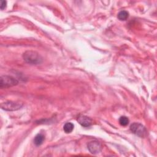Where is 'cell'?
I'll return each instance as SVG.
<instances>
[{
	"instance_id": "30bf717a",
	"label": "cell",
	"mask_w": 157,
	"mask_h": 157,
	"mask_svg": "<svg viewBox=\"0 0 157 157\" xmlns=\"http://www.w3.org/2000/svg\"><path fill=\"white\" fill-rule=\"evenodd\" d=\"M129 122V120L128 118L125 116H122L119 119V123L123 126H127Z\"/></svg>"
},
{
	"instance_id": "277c9868",
	"label": "cell",
	"mask_w": 157,
	"mask_h": 157,
	"mask_svg": "<svg viewBox=\"0 0 157 157\" xmlns=\"http://www.w3.org/2000/svg\"><path fill=\"white\" fill-rule=\"evenodd\" d=\"M23 103L20 102L6 101L1 103V107L7 111H15L19 110L23 106Z\"/></svg>"
},
{
	"instance_id": "ba28073f",
	"label": "cell",
	"mask_w": 157,
	"mask_h": 157,
	"mask_svg": "<svg viewBox=\"0 0 157 157\" xmlns=\"http://www.w3.org/2000/svg\"><path fill=\"white\" fill-rule=\"evenodd\" d=\"M74 128V124H72L71 122H67L65 123V124L63 126V129L66 133H70L71 132Z\"/></svg>"
},
{
	"instance_id": "9c48e42d",
	"label": "cell",
	"mask_w": 157,
	"mask_h": 157,
	"mask_svg": "<svg viewBox=\"0 0 157 157\" xmlns=\"http://www.w3.org/2000/svg\"><path fill=\"white\" fill-rule=\"evenodd\" d=\"M117 17L120 20H126L129 17V13L126 10H121L118 13Z\"/></svg>"
},
{
	"instance_id": "8992f818",
	"label": "cell",
	"mask_w": 157,
	"mask_h": 157,
	"mask_svg": "<svg viewBox=\"0 0 157 157\" xmlns=\"http://www.w3.org/2000/svg\"><path fill=\"white\" fill-rule=\"evenodd\" d=\"M77 121L83 127H89L92 124V120L85 115H79L77 118Z\"/></svg>"
},
{
	"instance_id": "8fae6325",
	"label": "cell",
	"mask_w": 157,
	"mask_h": 157,
	"mask_svg": "<svg viewBox=\"0 0 157 157\" xmlns=\"http://www.w3.org/2000/svg\"><path fill=\"white\" fill-rule=\"evenodd\" d=\"M6 5H7V2L6 1H1L0 8L1 10L4 9L6 7Z\"/></svg>"
},
{
	"instance_id": "7a4b0ae2",
	"label": "cell",
	"mask_w": 157,
	"mask_h": 157,
	"mask_svg": "<svg viewBox=\"0 0 157 157\" xmlns=\"http://www.w3.org/2000/svg\"><path fill=\"white\" fill-rule=\"evenodd\" d=\"M18 81L9 75H2L0 78V87L1 88H7L17 85Z\"/></svg>"
},
{
	"instance_id": "52a82bcc",
	"label": "cell",
	"mask_w": 157,
	"mask_h": 157,
	"mask_svg": "<svg viewBox=\"0 0 157 157\" xmlns=\"http://www.w3.org/2000/svg\"><path fill=\"white\" fill-rule=\"evenodd\" d=\"M44 139L45 137L42 134H38L35 136L34 139V143L36 146H39L43 143Z\"/></svg>"
},
{
	"instance_id": "6da1fadb",
	"label": "cell",
	"mask_w": 157,
	"mask_h": 157,
	"mask_svg": "<svg viewBox=\"0 0 157 157\" xmlns=\"http://www.w3.org/2000/svg\"><path fill=\"white\" fill-rule=\"evenodd\" d=\"M23 58L28 64H39L42 63V58L36 52L28 50L25 52L23 55Z\"/></svg>"
},
{
	"instance_id": "5b68a950",
	"label": "cell",
	"mask_w": 157,
	"mask_h": 157,
	"mask_svg": "<svg viewBox=\"0 0 157 157\" xmlns=\"http://www.w3.org/2000/svg\"><path fill=\"white\" fill-rule=\"evenodd\" d=\"M102 148V147L101 143L96 140L91 141L88 144V149L92 154L99 153L101 151Z\"/></svg>"
},
{
	"instance_id": "3957f363",
	"label": "cell",
	"mask_w": 157,
	"mask_h": 157,
	"mask_svg": "<svg viewBox=\"0 0 157 157\" xmlns=\"http://www.w3.org/2000/svg\"><path fill=\"white\" fill-rule=\"evenodd\" d=\"M131 131L136 136L144 137L147 134V130L145 128L139 123H134L130 126Z\"/></svg>"
}]
</instances>
